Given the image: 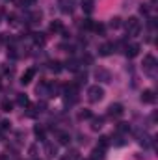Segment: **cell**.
Returning a JSON list of instances; mask_svg holds the SVG:
<instances>
[{
  "mask_svg": "<svg viewBox=\"0 0 158 160\" xmlns=\"http://www.w3.org/2000/svg\"><path fill=\"white\" fill-rule=\"evenodd\" d=\"M78 158H80L78 149H71V151H67V155H65L62 160H78Z\"/></svg>",
  "mask_w": 158,
  "mask_h": 160,
  "instance_id": "obj_14",
  "label": "cell"
},
{
  "mask_svg": "<svg viewBox=\"0 0 158 160\" xmlns=\"http://www.w3.org/2000/svg\"><path fill=\"white\" fill-rule=\"evenodd\" d=\"M143 73L149 75V77H155V73H156V58L153 54H147L143 58Z\"/></svg>",
  "mask_w": 158,
  "mask_h": 160,
  "instance_id": "obj_2",
  "label": "cell"
},
{
  "mask_svg": "<svg viewBox=\"0 0 158 160\" xmlns=\"http://www.w3.org/2000/svg\"><path fill=\"white\" fill-rule=\"evenodd\" d=\"M123 112H125V110H123V104H119V102L108 106V116H110V118H121Z\"/></svg>",
  "mask_w": 158,
  "mask_h": 160,
  "instance_id": "obj_4",
  "label": "cell"
},
{
  "mask_svg": "<svg viewBox=\"0 0 158 160\" xmlns=\"http://www.w3.org/2000/svg\"><path fill=\"white\" fill-rule=\"evenodd\" d=\"M34 75H36V69H26V73L21 77V84H30L32 82V78H34Z\"/></svg>",
  "mask_w": 158,
  "mask_h": 160,
  "instance_id": "obj_8",
  "label": "cell"
},
{
  "mask_svg": "<svg viewBox=\"0 0 158 160\" xmlns=\"http://www.w3.org/2000/svg\"><path fill=\"white\" fill-rule=\"evenodd\" d=\"M24 4H34V0H22Z\"/></svg>",
  "mask_w": 158,
  "mask_h": 160,
  "instance_id": "obj_30",
  "label": "cell"
},
{
  "mask_svg": "<svg viewBox=\"0 0 158 160\" xmlns=\"http://www.w3.org/2000/svg\"><path fill=\"white\" fill-rule=\"evenodd\" d=\"M91 160H104V149L97 147L91 151Z\"/></svg>",
  "mask_w": 158,
  "mask_h": 160,
  "instance_id": "obj_13",
  "label": "cell"
},
{
  "mask_svg": "<svg viewBox=\"0 0 158 160\" xmlns=\"http://www.w3.org/2000/svg\"><path fill=\"white\" fill-rule=\"evenodd\" d=\"M2 128H4V130L9 128V121H2Z\"/></svg>",
  "mask_w": 158,
  "mask_h": 160,
  "instance_id": "obj_29",
  "label": "cell"
},
{
  "mask_svg": "<svg viewBox=\"0 0 158 160\" xmlns=\"http://www.w3.org/2000/svg\"><path fill=\"white\" fill-rule=\"evenodd\" d=\"M82 8H84L87 13H91V11H93V2H91V0H86V2H82Z\"/></svg>",
  "mask_w": 158,
  "mask_h": 160,
  "instance_id": "obj_22",
  "label": "cell"
},
{
  "mask_svg": "<svg viewBox=\"0 0 158 160\" xmlns=\"http://www.w3.org/2000/svg\"><path fill=\"white\" fill-rule=\"evenodd\" d=\"M91 28H93L95 32H99V34H102V32H104V26H102V24H93Z\"/></svg>",
  "mask_w": 158,
  "mask_h": 160,
  "instance_id": "obj_27",
  "label": "cell"
},
{
  "mask_svg": "<svg viewBox=\"0 0 158 160\" xmlns=\"http://www.w3.org/2000/svg\"><path fill=\"white\" fill-rule=\"evenodd\" d=\"M112 50H114V45H112V43H104V45H101L99 54H101V56H110Z\"/></svg>",
  "mask_w": 158,
  "mask_h": 160,
  "instance_id": "obj_9",
  "label": "cell"
},
{
  "mask_svg": "<svg viewBox=\"0 0 158 160\" xmlns=\"http://www.w3.org/2000/svg\"><path fill=\"white\" fill-rule=\"evenodd\" d=\"M125 28H126V34L134 38V36L140 34V30H141V22H140L138 17H128V21L125 22Z\"/></svg>",
  "mask_w": 158,
  "mask_h": 160,
  "instance_id": "obj_1",
  "label": "cell"
},
{
  "mask_svg": "<svg viewBox=\"0 0 158 160\" xmlns=\"http://www.w3.org/2000/svg\"><path fill=\"white\" fill-rule=\"evenodd\" d=\"M56 151H58V149H56L54 143H45V155H47L48 158H52V157L56 155Z\"/></svg>",
  "mask_w": 158,
  "mask_h": 160,
  "instance_id": "obj_11",
  "label": "cell"
},
{
  "mask_svg": "<svg viewBox=\"0 0 158 160\" xmlns=\"http://www.w3.org/2000/svg\"><path fill=\"white\" fill-rule=\"evenodd\" d=\"M89 118H91V112L89 110H82L78 114V119H89Z\"/></svg>",
  "mask_w": 158,
  "mask_h": 160,
  "instance_id": "obj_25",
  "label": "cell"
},
{
  "mask_svg": "<svg viewBox=\"0 0 158 160\" xmlns=\"http://www.w3.org/2000/svg\"><path fill=\"white\" fill-rule=\"evenodd\" d=\"M58 138H60V143H62V145H69V142H71V136H69L67 132H62Z\"/></svg>",
  "mask_w": 158,
  "mask_h": 160,
  "instance_id": "obj_17",
  "label": "cell"
},
{
  "mask_svg": "<svg viewBox=\"0 0 158 160\" xmlns=\"http://www.w3.org/2000/svg\"><path fill=\"white\" fill-rule=\"evenodd\" d=\"M125 54H126L128 58H136V56L140 54V45H138V43H132V45H128V47L125 48Z\"/></svg>",
  "mask_w": 158,
  "mask_h": 160,
  "instance_id": "obj_6",
  "label": "cell"
},
{
  "mask_svg": "<svg viewBox=\"0 0 158 160\" xmlns=\"http://www.w3.org/2000/svg\"><path fill=\"white\" fill-rule=\"evenodd\" d=\"M110 26H112V28H119V26H121V19H119V17L110 19Z\"/></svg>",
  "mask_w": 158,
  "mask_h": 160,
  "instance_id": "obj_24",
  "label": "cell"
},
{
  "mask_svg": "<svg viewBox=\"0 0 158 160\" xmlns=\"http://www.w3.org/2000/svg\"><path fill=\"white\" fill-rule=\"evenodd\" d=\"M30 19H32L30 22H34V24H36V22H41V13H32Z\"/></svg>",
  "mask_w": 158,
  "mask_h": 160,
  "instance_id": "obj_26",
  "label": "cell"
},
{
  "mask_svg": "<svg viewBox=\"0 0 158 160\" xmlns=\"http://www.w3.org/2000/svg\"><path fill=\"white\" fill-rule=\"evenodd\" d=\"M11 108H13V102L7 101V99H4L2 104H0V110H2V112H11Z\"/></svg>",
  "mask_w": 158,
  "mask_h": 160,
  "instance_id": "obj_15",
  "label": "cell"
},
{
  "mask_svg": "<svg viewBox=\"0 0 158 160\" xmlns=\"http://www.w3.org/2000/svg\"><path fill=\"white\" fill-rule=\"evenodd\" d=\"M95 78L101 80V82H110V73L106 69H97L95 71Z\"/></svg>",
  "mask_w": 158,
  "mask_h": 160,
  "instance_id": "obj_7",
  "label": "cell"
},
{
  "mask_svg": "<svg viewBox=\"0 0 158 160\" xmlns=\"http://www.w3.org/2000/svg\"><path fill=\"white\" fill-rule=\"evenodd\" d=\"M117 130H119V132H125V130H128V125H126V123H119V125H117Z\"/></svg>",
  "mask_w": 158,
  "mask_h": 160,
  "instance_id": "obj_28",
  "label": "cell"
},
{
  "mask_svg": "<svg viewBox=\"0 0 158 160\" xmlns=\"http://www.w3.org/2000/svg\"><path fill=\"white\" fill-rule=\"evenodd\" d=\"M108 145H110V138H108V136H101V138H99V147H101V149H106Z\"/></svg>",
  "mask_w": 158,
  "mask_h": 160,
  "instance_id": "obj_18",
  "label": "cell"
},
{
  "mask_svg": "<svg viewBox=\"0 0 158 160\" xmlns=\"http://www.w3.org/2000/svg\"><path fill=\"white\" fill-rule=\"evenodd\" d=\"M87 99H89V102H99V101H102L104 99V89L97 84V86H91L89 89H87Z\"/></svg>",
  "mask_w": 158,
  "mask_h": 160,
  "instance_id": "obj_3",
  "label": "cell"
},
{
  "mask_svg": "<svg viewBox=\"0 0 158 160\" xmlns=\"http://www.w3.org/2000/svg\"><path fill=\"white\" fill-rule=\"evenodd\" d=\"M155 101H156L155 91H153V89H143V93H141V102H145V104H153Z\"/></svg>",
  "mask_w": 158,
  "mask_h": 160,
  "instance_id": "obj_5",
  "label": "cell"
},
{
  "mask_svg": "<svg viewBox=\"0 0 158 160\" xmlns=\"http://www.w3.org/2000/svg\"><path fill=\"white\" fill-rule=\"evenodd\" d=\"M48 65H50V71H54V73H60L62 71V63L60 62H50Z\"/></svg>",
  "mask_w": 158,
  "mask_h": 160,
  "instance_id": "obj_20",
  "label": "cell"
},
{
  "mask_svg": "<svg viewBox=\"0 0 158 160\" xmlns=\"http://www.w3.org/2000/svg\"><path fill=\"white\" fill-rule=\"evenodd\" d=\"M17 104H19V106H22V108H24V106H28V104H30L28 95H26V93H19V95H17Z\"/></svg>",
  "mask_w": 158,
  "mask_h": 160,
  "instance_id": "obj_10",
  "label": "cell"
},
{
  "mask_svg": "<svg viewBox=\"0 0 158 160\" xmlns=\"http://www.w3.org/2000/svg\"><path fill=\"white\" fill-rule=\"evenodd\" d=\"M60 6H62L63 13H71L73 11V2L71 0H60Z\"/></svg>",
  "mask_w": 158,
  "mask_h": 160,
  "instance_id": "obj_12",
  "label": "cell"
},
{
  "mask_svg": "<svg viewBox=\"0 0 158 160\" xmlns=\"http://www.w3.org/2000/svg\"><path fill=\"white\" fill-rule=\"evenodd\" d=\"M102 123H104L102 118H97V119H93V123H91V128L93 130H101L102 128Z\"/></svg>",
  "mask_w": 158,
  "mask_h": 160,
  "instance_id": "obj_19",
  "label": "cell"
},
{
  "mask_svg": "<svg viewBox=\"0 0 158 160\" xmlns=\"http://www.w3.org/2000/svg\"><path fill=\"white\" fill-rule=\"evenodd\" d=\"M63 30V24L60 21H52L50 22V32H62Z\"/></svg>",
  "mask_w": 158,
  "mask_h": 160,
  "instance_id": "obj_16",
  "label": "cell"
},
{
  "mask_svg": "<svg viewBox=\"0 0 158 160\" xmlns=\"http://www.w3.org/2000/svg\"><path fill=\"white\" fill-rule=\"evenodd\" d=\"M34 43L36 45H45V36L43 34H34Z\"/></svg>",
  "mask_w": 158,
  "mask_h": 160,
  "instance_id": "obj_21",
  "label": "cell"
},
{
  "mask_svg": "<svg viewBox=\"0 0 158 160\" xmlns=\"http://www.w3.org/2000/svg\"><path fill=\"white\" fill-rule=\"evenodd\" d=\"M86 160H91V158H86Z\"/></svg>",
  "mask_w": 158,
  "mask_h": 160,
  "instance_id": "obj_31",
  "label": "cell"
},
{
  "mask_svg": "<svg viewBox=\"0 0 158 160\" xmlns=\"http://www.w3.org/2000/svg\"><path fill=\"white\" fill-rule=\"evenodd\" d=\"M34 132H36V136H37L39 140H45V128H43V127H36Z\"/></svg>",
  "mask_w": 158,
  "mask_h": 160,
  "instance_id": "obj_23",
  "label": "cell"
}]
</instances>
